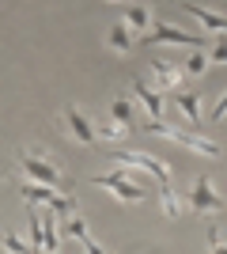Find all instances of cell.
Wrapping results in <instances>:
<instances>
[{"label":"cell","instance_id":"obj_1","mask_svg":"<svg viewBox=\"0 0 227 254\" xmlns=\"http://www.w3.org/2000/svg\"><path fill=\"white\" fill-rule=\"evenodd\" d=\"M95 186H102V190H110L118 201H125V205H136V201H144V186L136 182V175H133V167H114V171H106V175H95Z\"/></svg>","mask_w":227,"mask_h":254},{"label":"cell","instance_id":"obj_2","mask_svg":"<svg viewBox=\"0 0 227 254\" xmlns=\"http://www.w3.org/2000/svg\"><path fill=\"white\" fill-rule=\"evenodd\" d=\"M19 171H23V179L42 182V186H53V190H57V186H65L61 167H57L42 148H27V152H23V156H19Z\"/></svg>","mask_w":227,"mask_h":254},{"label":"cell","instance_id":"obj_3","mask_svg":"<svg viewBox=\"0 0 227 254\" xmlns=\"http://www.w3.org/2000/svg\"><path fill=\"white\" fill-rule=\"evenodd\" d=\"M144 133H155V137H167V140H178V144H185L189 152H197V156H208V159H216L220 156V144L216 140H208V137H197V133H185V129L178 126H167V122H144Z\"/></svg>","mask_w":227,"mask_h":254},{"label":"cell","instance_id":"obj_4","mask_svg":"<svg viewBox=\"0 0 227 254\" xmlns=\"http://www.w3.org/2000/svg\"><path fill=\"white\" fill-rule=\"evenodd\" d=\"M114 163L140 167V171H148V175L159 182V186H171V167H167L159 156H151V152H118V156H114Z\"/></svg>","mask_w":227,"mask_h":254},{"label":"cell","instance_id":"obj_5","mask_svg":"<svg viewBox=\"0 0 227 254\" xmlns=\"http://www.w3.org/2000/svg\"><path fill=\"white\" fill-rule=\"evenodd\" d=\"M189 205H193L197 212H208V216H216V212L224 209V197L216 193V186H212V179H208V175H197V179H193Z\"/></svg>","mask_w":227,"mask_h":254},{"label":"cell","instance_id":"obj_6","mask_svg":"<svg viewBox=\"0 0 227 254\" xmlns=\"http://www.w3.org/2000/svg\"><path fill=\"white\" fill-rule=\"evenodd\" d=\"M129 87H133V95H136V99L144 103V110H148V118H151V122H163V118H167V103L159 99V91H155V87H148L144 80H133Z\"/></svg>","mask_w":227,"mask_h":254},{"label":"cell","instance_id":"obj_7","mask_svg":"<svg viewBox=\"0 0 227 254\" xmlns=\"http://www.w3.org/2000/svg\"><path fill=\"white\" fill-rule=\"evenodd\" d=\"M65 126H68V133H72V140H80V144H91V140L98 137V129L91 126L76 106H65Z\"/></svg>","mask_w":227,"mask_h":254},{"label":"cell","instance_id":"obj_8","mask_svg":"<svg viewBox=\"0 0 227 254\" xmlns=\"http://www.w3.org/2000/svg\"><path fill=\"white\" fill-rule=\"evenodd\" d=\"M155 42H174V46L201 50L205 38H201V34H185V31H178V27H171V23H155Z\"/></svg>","mask_w":227,"mask_h":254},{"label":"cell","instance_id":"obj_9","mask_svg":"<svg viewBox=\"0 0 227 254\" xmlns=\"http://www.w3.org/2000/svg\"><path fill=\"white\" fill-rule=\"evenodd\" d=\"M151 72H155V84L163 91H174V87L182 84V68L178 64H167V61H151Z\"/></svg>","mask_w":227,"mask_h":254},{"label":"cell","instance_id":"obj_10","mask_svg":"<svg viewBox=\"0 0 227 254\" xmlns=\"http://www.w3.org/2000/svg\"><path fill=\"white\" fill-rule=\"evenodd\" d=\"M185 11L193 15L201 27H208V31H227V15H216L212 8H197V4H185Z\"/></svg>","mask_w":227,"mask_h":254},{"label":"cell","instance_id":"obj_11","mask_svg":"<svg viewBox=\"0 0 227 254\" xmlns=\"http://www.w3.org/2000/svg\"><path fill=\"white\" fill-rule=\"evenodd\" d=\"M27 224H31V251L34 254H45V224H42V212H27Z\"/></svg>","mask_w":227,"mask_h":254},{"label":"cell","instance_id":"obj_12","mask_svg":"<svg viewBox=\"0 0 227 254\" xmlns=\"http://www.w3.org/2000/svg\"><path fill=\"white\" fill-rule=\"evenodd\" d=\"M174 103H178V110H182L193 126H201V106H197L201 99H197V91H178V95H174Z\"/></svg>","mask_w":227,"mask_h":254},{"label":"cell","instance_id":"obj_13","mask_svg":"<svg viewBox=\"0 0 227 254\" xmlns=\"http://www.w3.org/2000/svg\"><path fill=\"white\" fill-rule=\"evenodd\" d=\"M106 46H110V50H114V53H129V27H125V23H114V27H110V31H106Z\"/></svg>","mask_w":227,"mask_h":254},{"label":"cell","instance_id":"obj_14","mask_svg":"<svg viewBox=\"0 0 227 254\" xmlns=\"http://www.w3.org/2000/svg\"><path fill=\"white\" fill-rule=\"evenodd\" d=\"M110 118H114L118 126H125V129H133V126H136V118H133V103H129L125 95H118V99H114V106H110Z\"/></svg>","mask_w":227,"mask_h":254},{"label":"cell","instance_id":"obj_15","mask_svg":"<svg viewBox=\"0 0 227 254\" xmlns=\"http://www.w3.org/2000/svg\"><path fill=\"white\" fill-rule=\"evenodd\" d=\"M148 23H151V11H148V8H140V4H133V8L125 11V27H129V31L144 34V31H148Z\"/></svg>","mask_w":227,"mask_h":254},{"label":"cell","instance_id":"obj_16","mask_svg":"<svg viewBox=\"0 0 227 254\" xmlns=\"http://www.w3.org/2000/svg\"><path fill=\"white\" fill-rule=\"evenodd\" d=\"M159 201H163V212H167L171 220H178V216H182V201L174 197V186H159Z\"/></svg>","mask_w":227,"mask_h":254},{"label":"cell","instance_id":"obj_17","mask_svg":"<svg viewBox=\"0 0 227 254\" xmlns=\"http://www.w3.org/2000/svg\"><path fill=\"white\" fill-rule=\"evenodd\" d=\"M98 137L114 144V140H125V137H129V129H125V126H118V122L110 118V122H102V126H98Z\"/></svg>","mask_w":227,"mask_h":254},{"label":"cell","instance_id":"obj_18","mask_svg":"<svg viewBox=\"0 0 227 254\" xmlns=\"http://www.w3.org/2000/svg\"><path fill=\"white\" fill-rule=\"evenodd\" d=\"M65 232L72 235V239H80V243H87V239H91V232H87V224L80 220V216H68V220H65Z\"/></svg>","mask_w":227,"mask_h":254},{"label":"cell","instance_id":"obj_19","mask_svg":"<svg viewBox=\"0 0 227 254\" xmlns=\"http://www.w3.org/2000/svg\"><path fill=\"white\" fill-rule=\"evenodd\" d=\"M205 68H208V57L201 50H193V53H189V61H185V72H189V76H205Z\"/></svg>","mask_w":227,"mask_h":254},{"label":"cell","instance_id":"obj_20","mask_svg":"<svg viewBox=\"0 0 227 254\" xmlns=\"http://www.w3.org/2000/svg\"><path fill=\"white\" fill-rule=\"evenodd\" d=\"M4 251H8V254H31V247L23 243L15 232H4Z\"/></svg>","mask_w":227,"mask_h":254},{"label":"cell","instance_id":"obj_21","mask_svg":"<svg viewBox=\"0 0 227 254\" xmlns=\"http://www.w3.org/2000/svg\"><path fill=\"white\" fill-rule=\"evenodd\" d=\"M208 64H227V38H216L212 53H208Z\"/></svg>","mask_w":227,"mask_h":254},{"label":"cell","instance_id":"obj_22","mask_svg":"<svg viewBox=\"0 0 227 254\" xmlns=\"http://www.w3.org/2000/svg\"><path fill=\"white\" fill-rule=\"evenodd\" d=\"M208 247H212V254H227V247L220 243V232H216V224L208 228Z\"/></svg>","mask_w":227,"mask_h":254},{"label":"cell","instance_id":"obj_23","mask_svg":"<svg viewBox=\"0 0 227 254\" xmlns=\"http://www.w3.org/2000/svg\"><path fill=\"white\" fill-rule=\"evenodd\" d=\"M227 114V91H224V99H220V103H216V110H212V122H220V118H224Z\"/></svg>","mask_w":227,"mask_h":254},{"label":"cell","instance_id":"obj_24","mask_svg":"<svg viewBox=\"0 0 227 254\" xmlns=\"http://www.w3.org/2000/svg\"><path fill=\"white\" fill-rule=\"evenodd\" d=\"M84 247H87V254H106V251H102V247H98V243H95V239H87V243H84Z\"/></svg>","mask_w":227,"mask_h":254}]
</instances>
